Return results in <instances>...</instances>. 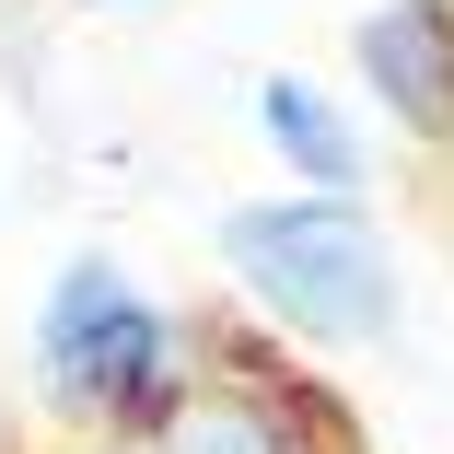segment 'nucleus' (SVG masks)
<instances>
[{
	"label": "nucleus",
	"instance_id": "1",
	"mask_svg": "<svg viewBox=\"0 0 454 454\" xmlns=\"http://www.w3.org/2000/svg\"><path fill=\"white\" fill-rule=\"evenodd\" d=\"M222 280L303 349H385L408 326V280H396V245L361 199L326 187H280V199H245L222 210Z\"/></svg>",
	"mask_w": 454,
	"mask_h": 454
},
{
	"label": "nucleus",
	"instance_id": "2",
	"mask_svg": "<svg viewBox=\"0 0 454 454\" xmlns=\"http://www.w3.org/2000/svg\"><path fill=\"white\" fill-rule=\"evenodd\" d=\"M199 361L187 338H175V315L129 280L117 256H70L47 303H35V396L82 431H152L175 408V385H187Z\"/></svg>",
	"mask_w": 454,
	"mask_h": 454
},
{
	"label": "nucleus",
	"instance_id": "3",
	"mask_svg": "<svg viewBox=\"0 0 454 454\" xmlns=\"http://www.w3.org/2000/svg\"><path fill=\"white\" fill-rule=\"evenodd\" d=\"M349 70L373 82L396 140H454V0H373L349 24Z\"/></svg>",
	"mask_w": 454,
	"mask_h": 454
},
{
	"label": "nucleus",
	"instance_id": "4",
	"mask_svg": "<svg viewBox=\"0 0 454 454\" xmlns=\"http://www.w3.org/2000/svg\"><path fill=\"white\" fill-rule=\"evenodd\" d=\"M140 454H326V419L280 373H187Z\"/></svg>",
	"mask_w": 454,
	"mask_h": 454
},
{
	"label": "nucleus",
	"instance_id": "5",
	"mask_svg": "<svg viewBox=\"0 0 454 454\" xmlns=\"http://www.w3.org/2000/svg\"><path fill=\"white\" fill-rule=\"evenodd\" d=\"M256 140L280 152L292 187H326V199H361V187H373V140H361L349 106L326 94V82H303V70H268L256 82Z\"/></svg>",
	"mask_w": 454,
	"mask_h": 454
},
{
	"label": "nucleus",
	"instance_id": "6",
	"mask_svg": "<svg viewBox=\"0 0 454 454\" xmlns=\"http://www.w3.org/2000/svg\"><path fill=\"white\" fill-rule=\"evenodd\" d=\"M117 12H140V0H117Z\"/></svg>",
	"mask_w": 454,
	"mask_h": 454
}]
</instances>
